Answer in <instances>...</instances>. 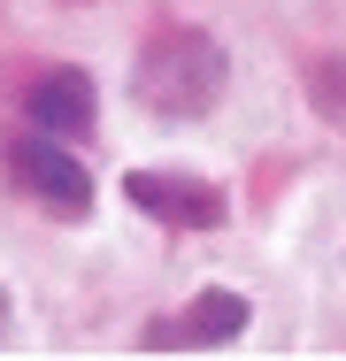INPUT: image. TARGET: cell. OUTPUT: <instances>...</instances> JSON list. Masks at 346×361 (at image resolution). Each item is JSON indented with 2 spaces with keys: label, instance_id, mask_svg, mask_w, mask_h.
Here are the masks:
<instances>
[{
  "label": "cell",
  "instance_id": "obj_5",
  "mask_svg": "<svg viewBox=\"0 0 346 361\" xmlns=\"http://www.w3.org/2000/svg\"><path fill=\"white\" fill-rule=\"evenodd\" d=\"M23 108H31L39 131L77 139V131H93V77H85V70H47L31 92H23Z\"/></svg>",
  "mask_w": 346,
  "mask_h": 361
},
{
  "label": "cell",
  "instance_id": "obj_7",
  "mask_svg": "<svg viewBox=\"0 0 346 361\" xmlns=\"http://www.w3.org/2000/svg\"><path fill=\"white\" fill-rule=\"evenodd\" d=\"M0 331H8V285H0Z\"/></svg>",
  "mask_w": 346,
  "mask_h": 361
},
{
  "label": "cell",
  "instance_id": "obj_4",
  "mask_svg": "<svg viewBox=\"0 0 346 361\" xmlns=\"http://www.w3.org/2000/svg\"><path fill=\"white\" fill-rule=\"evenodd\" d=\"M239 331H246V300H239V292H201L185 315L146 323V346H154V354H169V346H231Z\"/></svg>",
  "mask_w": 346,
  "mask_h": 361
},
{
  "label": "cell",
  "instance_id": "obj_2",
  "mask_svg": "<svg viewBox=\"0 0 346 361\" xmlns=\"http://www.w3.org/2000/svg\"><path fill=\"white\" fill-rule=\"evenodd\" d=\"M8 185L31 192L47 216H62V223L93 216V169L54 139H8Z\"/></svg>",
  "mask_w": 346,
  "mask_h": 361
},
{
  "label": "cell",
  "instance_id": "obj_6",
  "mask_svg": "<svg viewBox=\"0 0 346 361\" xmlns=\"http://www.w3.org/2000/svg\"><path fill=\"white\" fill-rule=\"evenodd\" d=\"M308 108H316V116H331V123L346 131V54L308 62Z\"/></svg>",
  "mask_w": 346,
  "mask_h": 361
},
{
  "label": "cell",
  "instance_id": "obj_1",
  "mask_svg": "<svg viewBox=\"0 0 346 361\" xmlns=\"http://www.w3.org/2000/svg\"><path fill=\"white\" fill-rule=\"evenodd\" d=\"M223 85H231V62L208 31H162V39H146L131 70V100L162 123H193L223 100Z\"/></svg>",
  "mask_w": 346,
  "mask_h": 361
},
{
  "label": "cell",
  "instance_id": "obj_3",
  "mask_svg": "<svg viewBox=\"0 0 346 361\" xmlns=\"http://www.w3.org/2000/svg\"><path fill=\"white\" fill-rule=\"evenodd\" d=\"M124 200L146 208L154 223H169V231H215V223L231 216L223 192L208 177H185V169H131L124 177Z\"/></svg>",
  "mask_w": 346,
  "mask_h": 361
}]
</instances>
